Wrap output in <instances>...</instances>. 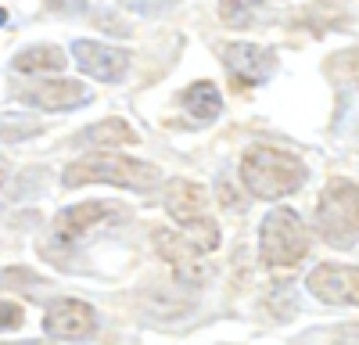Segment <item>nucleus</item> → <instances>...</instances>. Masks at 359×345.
I'll return each instance as SVG.
<instances>
[{"instance_id":"obj_2","label":"nucleus","mask_w":359,"mask_h":345,"mask_svg":"<svg viewBox=\"0 0 359 345\" xmlns=\"http://www.w3.org/2000/svg\"><path fill=\"white\" fill-rule=\"evenodd\" d=\"M65 187H86V184H118V187H133V191H147L158 184V169L137 162V158H123L111 151H94L76 158L65 172H62Z\"/></svg>"},{"instance_id":"obj_7","label":"nucleus","mask_w":359,"mask_h":345,"mask_svg":"<svg viewBox=\"0 0 359 345\" xmlns=\"http://www.w3.org/2000/svg\"><path fill=\"white\" fill-rule=\"evenodd\" d=\"M155 248L172 266V273L180 280L201 284L208 277V252L187 234V230H158V234H155Z\"/></svg>"},{"instance_id":"obj_21","label":"nucleus","mask_w":359,"mask_h":345,"mask_svg":"<svg viewBox=\"0 0 359 345\" xmlns=\"http://www.w3.org/2000/svg\"><path fill=\"white\" fill-rule=\"evenodd\" d=\"M4 180H8V162L0 158V187H4Z\"/></svg>"},{"instance_id":"obj_10","label":"nucleus","mask_w":359,"mask_h":345,"mask_svg":"<svg viewBox=\"0 0 359 345\" xmlns=\"http://www.w3.org/2000/svg\"><path fill=\"white\" fill-rule=\"evenodd\" d=\"M306 288L327 306H359V270L341 263H320L306 277Z\"/></svg>"},{"instance_id":"obj_3","label":"nucleus","mask_w":359,"mask_h":345,"mask_svg":"<svg viewBox=\"0 0 359 345\" xmlns=\"http://www.w3.org/2000/svg\"><path fill=\"white\" fill-rule=\"evenodd\" d=\"M316 230L334 248L359 245V184L345 177L327 180L316 201Z\"/></svg>"},{"instance_id":"obj_6","label":"nucleus","mask_w":359,"mask_h":345,"mask_svg":"<svg viewBox=\"0 0 359 345\" xmlns=\"http://www.w3.org/2000/svg\"><path fill=\"white\" fill-rule=\"evenodd\" d=\"M223 69H226V79L233 90H248V86H262L277 72V54L259 43H226Z\"/></svg>"},{"instance_id":"obj_15","label":"nucleus","mask_w":359,"mask_h":345,"mask_svg":"<svg viewBox=\"0 0 359 345\" xmlns=\"http://www.w3.org/2000/svg\"><path fill=\"white\" fill-rule=\"evenodd\" d=\"M69 54H62L54 43H36V47H25L22 54H15L11 69L22 72V76H40V72H57L65 69Z\"/></svg>"},{"instance_id":"obj_20","label":"nucleus","mask_w":359,"mask_h":345,"mask_svg":"<svg viewBox=\"0 0 359 345\" xmlns=\"http://www.w3.org/2000/svg\"><path fill=\"white\" fill-rule=\"evenodd\" d=\"M140 11H162V8H172L176 0H133Z\"/></svg>"},{"instance_id":"obj_16","label":"nucleus","mask_w":359,"mask_h":345,"mask_svg":"<svg viewBox=\"0 0 359 345\" xmlns=\"http://www.w3.org/2000/svg\"><path fill=\"white\" fill-rule=\"evenodd\" d=\"M262 4H266V0H219V18L230 29H245V25L255 22Z\"/></svg>"},{"instance_id":"obj_5","label":"nucleus","mask_w":359,"mask_h":345,"mask_svg":"<svg viewBox=\"0 0 359 345\" xmlns=\"http://www.w3.org/2000/svg\"><path fill=\"white\" fill-rule=\"evenodd\" d=\"M259 248H262V263L266 266H294L309 255V230L291 209H273L262 219L259 230Z\"/></svg>"},{"instance_id":"obj_19","label":"nucleus","mask_w":359,"mask_h":345,"mask_svg":"<svg viewBox=\"0 0 359 345\" xmlns=\"http://www.w3.org/2000/svg\"><path fill=\"white\" fill-rule=\"evenodd\" d=\"M345 72H348V79H352V83L359 86V47L345 54Z\"/></svg>"},{"instance_id":"obj_4","label":"nucleus","mask_w":359,"mask_h":345,"mask_svg":"<svg viewBox=\"0 0 359 345\" xmlns=\"http://www.w3.org/2000/svg\"><path fill=\"white\" fill-rule=\"evenodd\" d=\"M165 212L184 226L205 252L219 248V226L208 216V191L201 184H187V180L165 184Z\"/></svg>"},{"instance_id":"obj_22","label":"nucleus","mask_w":359,"mask_h":345,"mask_svg":"<svg viewBox=\"0 0 359 345\" xmlns=\"http://www.w3.org/2000/svg\"><path fill=\"white\" fill-rule=\"evenodd\" d=\"M4 22H8V11H4V8H0V25H4Z\"/></svg>"},{"instance_id":"obj_9","label":"nucleus","mask_w":359,"mask_h":345,"mask_svg":"<svg viewBox=\"0 0 359 345\" xmlns=\"http://www.w3.org/2000/svg\"><path fill=\"white\" fill-rule=\"evenodd\" d=\"M97 331V313L83 299H54L43 313V334L50 338H65V341H79Z\"/></svg>"},{"instance_id":"obj_8","label":"nucleus","mask_w":359,"mask_h":345,"mask_svg":"<svg viewBox=\"0 0 359 345\" xmlns=\"http://www.w3.org/2000/svg\"><path fill=\"white\" fill-rule=\"evenodd\" d=\"M108 216H115V209L104 205V201H83V205L57 212V219L50 226V252L54 248H76L90 234H97Z\"/></svg>"},{"instance_id":"obj_11","label":"nucleus","mask_w":359,"mask_h":345,"mask_svg":"<svg viewBox=\"0 0 359 345\" xmlns=\"http://www.w3.org/2000/svg\"><path fill=\"white\" fill-rule=\"evenodd\" d=\"M72 58L86 76H94L101 83H118L130 69V54L123 47H108V43H97V40H76Z\"/></svg>"},{"instance_id":"obj_17","label":"nucleus","mask_w":359,"mask_h":345,"mask_svg":"<svg viewBox=\"0 0 359 345\" xmlns=\"http://www.w3.org/2000/svg\"><path fill=\"white\" fill-rule=\"evenodd\" d=\"M22 324H25L22 306L18 302H0V334H4V331H18Z\"/></svg>"},{"instance_id":"obj_12","label":"nucleus","mask_w":359,"mask_h":345,"mask_svg":"<svg viewBox=\"0 0 359 345\" xmlns=\"http://www.w3.org/2000/svg\"><path fill=\"white\" fill-rule=\"evenodd\" d=\"M18 101L36 111H69V108L86 104L90 90L76 79H43V83H33L25 90H18Z\"/></svg>"},{"instance_id":"obj_1","label":"nucleus","mask_w":359,"mask_h":345,"mask_svg":"<svg viewBox=\"0 0 359 345\" xmlns=\"http://www.w3.org/2000/svg\"><path fill=\"white\" fill-rule=\"evenodd\" d=\"M241 180H245V187L255 198L273 201V198L294 194L309 180V169H306V162L298 155L259 144V148L245 151V158H241Z\"/></svg>"},{"instance_id":"obj_14","label":"nucleus","mask_w":359,"mask_h":345,"mask_svg":"<svg viewBox=\"0 0 359 345\" xmlns=\"http://www.w3.org/2000/svg\"><path fill=\"white\" fill-rule=\"evenodd\" d=\"M137 133L126 119H118V115H111V119L104 123H94V126H86L76 144H83V148H115V144H133Z\"/></svg>"},{"instance_id":"obj_18","label":"nucleus","mask_w":359,"mask_h":345,"mask_svg":"<svg viewBox=\"0 0 359 345\" xmlns=\"http://www.w3.org/2000/svg\"><path fill=\"white\" fill-rule=\"evenodd\" d=\"M43 4L57 15H83L86 11V0H43Z\"/></svg>"},{"instance_id":"obj_13","label":"nucleus","mask_w":359,"mask_h":345,"mask_svg":"<svg viewBox=\"0 0 359 345\" xmlns=\"http://www.w3.org/2000/svg\"><path fill=\"white\" fill-rule=\"evenodd\" d=\"M180 104H184V111L191 115L194 123H216L219 111H223V94L216 90V83L198 79V83H191L187 90L180 94Z\"/></svg>"}]
</instances>
